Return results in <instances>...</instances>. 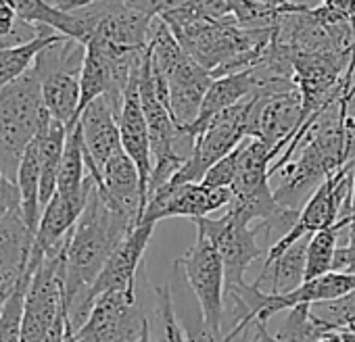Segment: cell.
I'll return each mask as SVG.
<instances>
[{
	"label": "cell",
	"mask_w": 355,
	"mask_h": 342,
	"mask_svg": "<svg viewBox=\"0 0 355 342\" xmlns=\"http://www.w3.org/2000/svg\"><path fill=\"white\" fill-rule=\"evenodd\" d=\"M138 67H140V63H138ZM138 67L134 69V73L130 78V84L125 88L117 121H119L121 146L138 167L142 195H144V201H146L148 180H150V174H153V148H150L148 123H146L142 102H140V92H138Z\"/></svg>",
	"instance_id": "7c38bea8"
},
{
	"label": "cell",
	"mask_w": 355,
	"mask_h": 342,
	"mask_svg": "<svg viewBox=\"0 0 355 342\" xmlns=\"http://www.w3.org/2000/svg\"><path fill=\"white\" fill-rule=\"evenodd\" d=\"M51 121L34 67L0 90V169L11 180H17V169L30 142Z\"/></svg>",
	"instance_id": "3957f363"
},
{
	"label": "cell",
	"mask_w": 355,
	"mask_h": 342,
	"mask_svg": "<svg viewBox=\"0 0 355 342\" xmlns=\"http://www.w3.org/2000/svg\"><path fill=\"white\" fill-rule=\"evenodd\" d=\"M349 222H351L349 217H340L334 226L324 228L309 236L307 255H305V280L332 271V261H334V253L338 246V238L343 230L349 226Z\"/></svg>",
	"instance_id": "44dd1931"
},
{
	"label": "cell",
	"mask_w": 355,
	"mask_h": 342,
	"mask_svg": "<svg viewBox=\"0 0 355 342\" xmlns=\"http://www.w3.org/2000/svg\"><path fill=\"white\" fill-rule=\"evenodd\" d=\"M178 271H182V278L189 282L203 321L216 330L224 332V317H226V271L222 257L216 244L203 234L197 232V240L191 251L180 257L173 265Z\"/></svg>",
	"instance_id": "8992f818"
},
{
	"label": "cell",
	"mask_w": 355,
	"mask_h": 342,
	"mask_svg": "<svg viewBox=\"0 0 355 342\" xmlns=\"http://www.w3.org/2000/svg\"><path fill=\"white\" fill-rule=\"evenodd\" d=\"M9 3L21 21L36 26V28L38 26L53 28L59 34H65L67 38H73L86 44L88 30H86L84 19L78 13H67L59 9L57 5L44 3V0H9Z\"/></svg>",
	"instance_id": "e0dca14e"
},
{
	"label": "cell",
	"mask_w": 355,
	"mask_h": 342,
	"mask_svg": "<svg viewBox=\"0 0 355 342\" xmlns=\"http://www.w3.org/2000/svg\"><path fill=\"white\" fill-rule=\"evenodd\" d=\"M32 273H34L32 269L26 271L24 280L17 284L13 294L7 298L3 311H0V342H21L24 303H26V294H28Z\"/></svg>",
	"instance_id": "cb8c5ba5"
},
{
	"label": "cell",
	"mask_w": 355,
	"mask_h": 342,
	"mask_svg": "<svg viewBox=\"0 0 355 342\" xmlns=\"http://www.w3.org/2000/svg\"><path fill=\"white\" fill-rule=\"evenodd\" d=\"M330 330H334L330 323L311 313L309 303H301L288 309V315L274 336L278 342H315Z\"/></svg>",
	"instance_id": "7402d4cb"
},
{
	"label": "cell",
	"mask_w": 355,
	"mask_h": 342,
	"mask_svg": "<svg viewBox=\"0 0 355 342\" xmlns=\"http://www.w3.org/2000/svg\"><path fill=\"white\" fill-rule=\"evenodd\" d=\"M34 246V234L28 228L21 207L11 209L0 219V296L9 298L24 280Z\"/></svg>",
	"instance_id": "5bb4252c"
},
{
	"label": "cell",
	"mask_w": 355,
	"mask_h": 342,
	"mask_svg": "<svg viewBox=\"0 0 355 342\" xmlns=\"http://www.w3.org/2000/svg\"><path fill=\"white\" fill-rule=\"evenodd\" d=\"M5 303H7V298H3V296H0V311H3V307H5Z\"/></svg>",
	"instance_id": "d590c367"
},
{
	"label": "cell",
	"mask_w": 355,
	"mask_h": 342,
	"mask_svg": "<svg viewBox=\"0 0 355 342\" xmlns=\"http://www.w3.org/2000/svg\"><path fill=\"white\" fill-rule=\"evenodd\" d=\"M136 226L138 222L113 209L94 184L92 195L71 230L65 255V313L67 323L73 330H80L90 315V307L86 305L90 286L111 253Z\"/></svg>",
	"instance_id": "6da1fadb"
},
{
	"label": "cell",
	"mask_w": 355,
	"mask_h": 342,
	"mask_svg": "<svg viewBox=\"0 0 355 342\" xmlns=\"http://www.w3.org/2000/svg\"><path fill=\"white\" fill-rule=\"evenodd\" d=\"M315 342H343V332L340 330H330V332H326L320 340H315Z\"/></svg>",
	"instance_id": "4dcf8cb0"
},
{
	"label": "cell",
	"mask_w": 355,
	"mask_h": 342,
	"mask_svg": "<svg viewBox=\"0 0 355 342\" xmlns=\"http://www.w3.org/2000/svg\"><path fill=\"white\" fill-rule=\"evenodd\" d=\"M119 107L107 96L94 98L82 113H80V127L86 148V163L88 171L98 178L105 163L123 150L121 146V134H119Z\"/></svg>",
	"instance_id": "8fae6325"
},
{
	"label": "cell",
	"mask_w": 355,
	"mask_h": 342,
	"mask_svg": "<svg viewBox=\"0 0 355 342\" xmlns=\"http://www.w3.org/2000/svg\"><path fill=\"white\" fill-rule=\"evenodd\" d=\"M140 342H150V330L142 336V340H140Z\"/></svg>",
	"instance_id": "e575fe53"
},
{
	"label": "cell",
	"mask_w": 355,
	"mask_h": 342,
	"mask_svg": "<svg viewBox=\"0 0 355 342\" xmlns=\"http://www.w3.org/2000/svg\"><path fill=\"white\" fill-rule=\"evenodd\" d=\"M148 330L150 323L144 315L136 284L128 290H111L101 294L94 300L84 325L73 330V334L78 342H140Z\"/></svg>",
	"instance_id": "5b68a950"
},
{
	"label": "cell",
	"mask_w": 355,
	"mask_h": 342,
	"mask_svg": "<svg viewBox=\"0 0 355 342\" xmlns=\"http://www.w3.org/2000/svg\"><path fill=\"white\" fill-rule=\"evenodd\" d=\"M255 3H259L263 7H270V9H276V11H282V13H295V11L305 9L301 5H293L291 0H255Z\"/></svg>",
	"instance_id": "f1b7e54d"
},
{
	"label": "cell",
	"mask_w": 355,
	"mask_h": 342,
	"mask_svg": "<svg viewBox=\"0 0 355 342\" xmlns=\"http://www.w3.org/2000/svg\"><path fill=\"white\" fill-rule=\"evenodd\" d=\"M94 180H96V190L113 209L125 213L128 217L140 224L146 201L142 195L138 167L125 150L113 154L101 169V176Z\"/></svg>",
	"instance_id": "4fadbf2b"
},
{
	"label": "cell",
	"mask_w": 355,
	"mask_h": 342,
	"mask_svg": "<svg viewBox=\"0 0 355 342\" xmlns=\"http://www.w3.org/2000/svg\"><path fill=\"white\" fill-rule=\"evenodd\" d=\"M63 38H65V34H59L57 30L42 26L38 36H34L32 40H28L24 44H15V46L0 44V90L9 86L11 82H15L17 78H21L34 65L36 57L46 46H51Z\"/></svg>",
	"instance_id": "d6986e66"
},
{
	"label": "cell",
	"mask_w": 355,
	"mask_h": 342,
	"mask_svg": "<svg viewBox=\"0 0 355 342\" xmlns=\"http://www.w3.org/2000/svg\"><path fill=\"white\" fill-rule=\"evenodd\" d=\"M303 123V96L299 88L282 92H253L249 117V138H259L268 146L282 150Z\"/></svg>",
	"instance_id": "9c48e42d"
},
{
	"label": "cell",
	"mask_w": 355,
	"mask_h": 342,
	"mask_svg": "<svg viewBox=\"0 0 355 342\" xmlns=\"http://www.w3.org/2000/svg\"><path fill=\"white\" fill-rule=\"evenodd\" d=\"M193 222L197 232H203L216 244L222 257L226 271V292L241 288L245 284L249 265L266 255V249H261L257 242V236L261 234L259 226L251 228V222L230 207L220 219L197 217Z\"/></svg>",
	"instance_id": "52a82bcc"
},
{
	"label": "cell",
	"mask_w": 355,
	"mask_h": 342,
	"mask_svg": "<svg viewBox=\"0 0 355 342\" xmlns=\"http://www.w3.org/2000/svg\"><path fill=\"white\" fill-rule=\"evenodd\" d=\"M307 242H309V236L291 244L274 261L263 263V269H261L259 278L255 280V286L270 294H284V292L299 288L305 282Z\"/></svg>",
	"instance_id": "2e32d148"
},
{
	"label": "cell",
	"mask_w": 355,
	"mask_h": 342,
	"mask_svg": "<svg viewBox=\"0 0 355 342\" xmlns=\"http://www.w3.org/2000/svg\"><path fill=\"white\" fill-rule=\"evenodd\" d=\"M180 9L187 15L205 21H226L234 17L228 0H189Z\"/></svg>",
	"instance_id": "484cf974"
},
{
	"label": "cell",
	"mask_w": 355,
	"mask_h": 342,
	"mask_svg": "<svg viewBox=\"0 0 355 342\" xmlns=\"http://www.w3.org/2000/svg\"><path fill=\"white\" fill-rule=\"evenodd\" d=\"M257 90V75L251 69H243V71H234V73H226V75H218L214 78L205 98H203V107L199 113V119L191 125V132L199 134V129L220 111L241 102L243 98L251 96Z\"/></svg>",
	"instance_id": "9a60e30c"
},
{
	"label": "cell",
	"mask_w": 355,
	"mask_h": 342,
	"mask_svg": "<svg viewBox=\"0 0 355 342\" xmlns=\"http://www.w3.org/2000/svg\"><path fill=\"white\" fill-rule=\"evenodd\" d=\"M11 209H17V207H11V205H7V203H3V201H0V219H3Z\"/></svg>",
	"instance_id": "836d02e7"
},
{
	"label": "cell",
	"mask_w": 355,
	"mask_h": 342,
	"mask_svg": "<svg viewBox=\"0 0 355 342\" xmlns=\"http://www.w3.org/2000/svg\"><path fill=\"white\" fill-rule=\"evenodd\" d=\"M17 188L21 199V213L36 236V230L40 226L42 217V205H40V134L30 142L26 148L19 169H17Z\"/></svg>",
	"instance_id": "ac0fdd59"
},
{
	"label": "cell",
	"mask_w": 355,
	"mask_h": 342,
	"mask_svg": "<svg viewBox=\"0 0 355 342\" xmlns=\"http://www.w3.org/2000/svg\"><path fill=\"white\" fill-rule=\"evenodd\" d=\"M157 224L150 222H140L121 242L119 246L111 253V257L107 259L105 267L101 269L98 278L94 280V284L90 286L88 294H86V305L92 311L94 300L111 290H128L134 288L138 284V273L142 267V257L144 251L153 238Z\"/></svg>",
	"instance_id": "30bf717a"
},
{
	"label": "cell",
	"mask_w": 355,
	"mask_h": 342,
	"mask_svg": "<svg viewBox=\"0 0 355 342\" xmlns=\"http://www.w3.org/2000/svg\"><path fill=\"white\" fill-rule=\"evenodd\" d=\"M153 294L157 298V342H189L184 336V327L178 319L173 298H171V286L169 282L163 286H155Z\"/></svg>",
	"instance_id": "603a6c76"
},
{
	"label": "cell",
	"mask_w": 355,
	"mask_h": 342,
	"mask_svg": "<svg viewBox=\"0 0 355 342\" xmlns=\"http://www.w3.org/2000/svg\"><path fill=\"white\" fill-rule=\"evenodd\" d=\"M232 203V188H211L203 182H167L148 195L140 222L157 224L169 217H207Z\"/></svg>",
	"instance_id": "ba28073f"
},
{
	"label": "cell",
	"mask_w": 355,
	"mask_h": 342,
	"mask_svg": "<svg viewBox=\"0 0 355 342\" xmlns=\"http://www.w3.org/2000/svg\"><path fill=\"white\" fill-rule=\"evenodd\" d=\"M340 332H343V342H355V325L347 327V330H340Z\"/></svg>",
	"instance_id": "d6a6232c"
},
{
	"label": "cell",
	"mask_w": 355,
	"mask_h": 342,
	"mask_svg": "<svg viewBox=\"0 0 355 342\" xmlns=\"http://www.w3.org/2000/svg\"><path fill=\"white\" fill-rule=\"evenodd\" d=\"M65 332H67V313L63 311L40 342H65Z\"/></svg>",
	"instance_id": "83f0119b"
},
{
	"label": "cell",
	"mask_w": 355,
	"mask_h": 342,
	"mask_svg": "<svg viewBox=\"0 0 355 342\" xmlns=\"http://www.w3.org/2000/svg\"><path fill=\"white\" fill-rule=\"evenodd\" d=\"M247 140V138H245ZM245 140L232 150L228 152L224 159H220L207 174L205 178L201 180L205 186H211V188H230L234 178H236V167H239V159H241V152H243V144Z\"/></svg>",
	"instance_id": "d4e9b609"
},
{
	"label": "cell",
	"mask_w": 355,
	"mask_h": 342,
	"mask_svg": "<svg viewBox=\"0 0 355 342\" xmlns=\"http://www.w3.org/2000/svg\"><path fill=\"white\" fill-rule=\"evenodd\" d=\"M0 201L7 203V205H11V207H21L17 182L11 180L3 169H0Z\"/></svg>",
	"instance_id": "4316f807"
},
{
	"label": "cell",
	"mask_w": 355,
	"mask_h": 342,
	"mask_svg": "<svg viewBox=\"0 0 355 342\" xmlns=\"http://www.w3.org/2000/svg\"><path fill=\"white\" fill-rule=\"evenodd\" d=\"M71 236V234H69ZM69 238L34 269L21 321V342H40L65 311V255Z\"/></svg>",
	"instance_id": "277c9868"
},
{
	"label": "cell",
	"mask_w": 355,
	"mask_h": 342,
	"mask_svg": "<svg viewBox=\"0 0 355 342\" xmlns=\"http://www.w3.org/2000/svg\"><path fill=\"white\" fill-rule=\"evenodd\" d=\"M67 140V125L53 119L51 125H46L40 132V205L42 209L49 205V201L57 192L59 182V167L65 150Z\"/></svg>",
	"instance_id": "ffe728a7"
},
{
	"label": "cell",
	"mask_w": 355,
	"mask_h": 342,
	"mask_svg": "<svg viewBox=\"0 0 355 342\" xmlns=\"http://www.w3.org/2000/svg\"><path fill=\"white\" fill-rule=\"evenodd\" d=\"M349 219L355 222V171H353V188H351V203H349Z\"/></svg>",
	"instance_id": "1f68e13d"
},
{
	"label": "cell",
	"mask_w": 355,
	"mask_h": 342,
	"mask_svg": "<svg viewBox=\"0 0 355 342\" xmlns=\"http://www.w3.org/2000/svg\"><path fill=\"white\" fill-rule=\"evenodd\" d=\"M150 63L165 80L169 92V107L175 121L191 127L201 113L203 98L214 82L211 71L199 65L175 40L163 19H155L150 40L146 46Z\"/></svg>",
	"instance_id": "7a4b0ae2"
},
{
	"label": "cell",
	"mask_w": 355,
	"mask_h": 342,
	"mask_svg": "<svg viewBox=\"0 0 355 342\" xmlns=\"http://www.w3.org/2000/svg\"><path fill=\"white\" fill-rule=\"evenodd\" d=\"M324 3L345 17H355V0H324Z\"/></svg>",
	"instance_id": "f546056e"
}]
</instances>
